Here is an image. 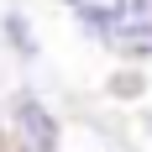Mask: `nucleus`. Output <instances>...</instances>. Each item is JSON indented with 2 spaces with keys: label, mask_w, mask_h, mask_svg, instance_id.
Instances as JSON below:
<instances>
[{
  "label": "nucleus",
  "mask_w": 152,
  "mask_h": 152,
  "mask_svg": "<svg viewBox=\"0 0 152 152\" xmlns=\"http://www.w3.org/2000/svg\"><path fill=\"white\" fill-rule=\"evenodd\" d=\"M68 5H74V11L84 16L89 26H100V31H110V26H115V21L126 16V5H131V0H68Z\"/></svg>",
  "instance_id": "2"
},
{
  "label": "nucleus",
  "mask_w": 152,
  "mask_h": 152,
  "mask_svg": "<svg viewBox=\"0 0 152 152\" xmlns=\"http://www.w3.org/2000/svg\"><path fill=\"white\" fill-rule=\"evenodd\" d=\"M126 16H137V21H147V26H152V0H131Z\"/></svg>",
  "instance_id": "4"
},
{
  "label": "nucleus",
  "mask_w": 152,
  "mask_h": 152,
  "mask_svg": "<svg viewBox=\"0 0 152 152\" xmlns=\"http://www.w3.org/2000/svg\"><path fill=\"white\" fill-rule=\"evenodd\" d=\"M110 42L121 47V53H131V58H147L152 53V26L137 21V16H121V21L110 26Z\"/></svg>",
  "instance_id": "1"
},
{
  "label": "nucleus",
  "mask_w": 152,
  "mask_h": 152,
  "mask_svg": "<svg viewBox=\"0 0 152 152\" xmlns=\"http://www.w3.org/2000/svg\"><path fill=\"white\" fill-rule=\"evenodd\" d=\"M21 126L31 131V142L42 152H53V121H47V110L37 105V100H21Z\"/></svg>",
  "instance_id": "3"
}]
</instances>
